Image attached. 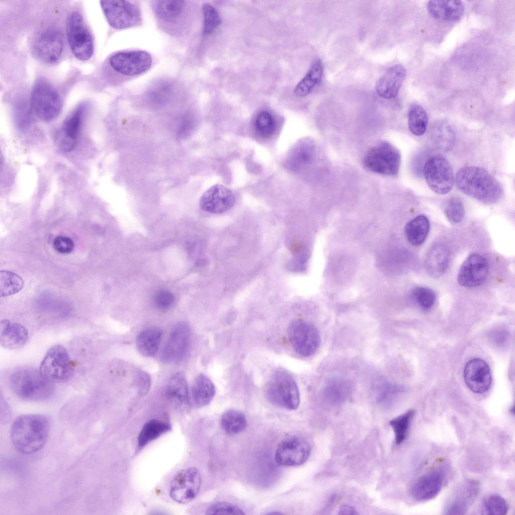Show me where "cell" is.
Listing matches in <instances>:
<instances>
[{"label":"cell","instance_id":"6da1fadb","mask_svg":"<svg viewBox=\"0 0 515 515\" xmlns=\"http://www.w3.org/2000/svg\"><path fill=\"white\" fill-rule=\"evenodd\" d=\"M50 423L44 415L24 414L18 416L11 429V442L19 452L26 455L35 453L46 443Z\"/></svg>","mask_w":515,"mask_h":515},{"label":"cell","instance_id":"7a4b0ae2","mask_svg":"<svg viewBox=\"0 0 515 515\" xmlns=\"http://www.w3.org/2000/svg\"><path fill=\"white\" fill-rule=\"evenodd\" d=\"M458 189L463 194L485 204H493L502 197L503 189L498 181L480 167L460 168L455 179Z\"/></svg>","mask_w":515,"mask_h":515},{"label":"cell","instance_id":"3957f363","mask_svg":"<svg viewBox=\"0 0 515 515\" xmlns=\"http://www.w3.org/2000/svg\"><path fill=\"white\" fill-rule=\"evenodd\" d=\"M10 385L18 397L31 401L46 400L54 391L53 383L40 370L31 368H18L13 371L10 377Z\"/></svg>","mask_w":515,"mask_h":515},{"label":"cell","instance_id":"277c9868","mask_svg":"<svg viewBox=\"0 0 515 515\" xmlns=\"http://www.w3.org/2000/svg\"><path fill=\"white\" fill-rule=\"evenodd\" d=\"M30 105L33 113L38 118L50 122L60 114L63 102L55 87L46 78L39 77L33 84Z\"/></svg>","mask_w":515,"mask_h":515},{"label":"cell","instance_id":"5b68a950","mask_svg":"<svg viewBox=\"0 0 515 515\" xmlns=\"http://www.w3.org/2000/svg\"><path fill=\"white\" fill-rule=\"evenodd\" d=\"M266 396L273 405L288 410L296 409L300 394L293 376L286 370L278 369L271 377L265 389Z\"/></svg>","mask_w":515,"mask_h":515},{"label":"cell","instance_id":"8992f818","mask_svg":"<svg viewBox=\"0 0 515 515\" xmlns=\"http://www.w3.org/2000/svg\"><path fill=\"white\" fill-rule=\"evenodd\" d=\"M66 33L74 56L81 61L90 59L94 52V40L80 12L73 11L69 14L66 20Z\"/></svg>","mask_w":515,"mask_h":515},{"label":"cell","instance_id":"52a82bcc","mask_svg":"<svg viewBox=\"0 0 515 515\" xmlns=\"http://www.w3.org/2000/svg\"><path fill=\"white\" fill-rule=\"evenodd\" d=\"M400 163L399 150L386 141H381L370 148L363 159L364 166L366 169L387 176H396Z\"/></svg>","mask_w":515,"mask_h":515},{"label":"cell","instance_id":"ba28073f","mask_svg":"<svg viewBox=\"0 0 515 515\" xmlns=\"http://www.w3.org/2000/svg\"><path fill=\"white\" fill-rule=\"evenodd\" d=\"M39 370L53 383L68 381L73 375V369L66 349L60 345L50 348L41 363Z\"/></svg>","mask_w":515,"mask_h":515},{"label":"cell","instance_id":"9c48e42d","mask_svg":"<svg viewBox=\"0 0 515 515\" xmlns=\"http://www.w3.org/2000/svg\"><path fill=\"white\" fill-rule=\"evenodd\" d=\"M423 173L428 186L436 193L446 194L453 188L454 171L445 157L437 155L430 158L424 164Z\"/></svg>","mask_w":515,"mask_h":515},{"label":"cell","instance_id":"30bf717a","mask_svg":"<svg viewBox=\"0 0 515 515\" xmlns=\"http://www.w3.org/2000/svg\"><path fill=\"white\" fill-rule=\"evenodd\" d=\"M100 5L108 23L114 29H126L141 22L140 8L131 2L101 1Z\"/></svg>","mask_w":515,"mask_h":515},{"label":"cell","instance_id":"8fae6325","mask_svg":"<svg viewBox=\"0 0 515 515\" xmlns=\"http://www.w3.org/2000/svg\"><path fill=\"white\" fill-rule=\"evenodd\" d=\"M288 334L293 349L301 356L307 357L314 355L320 346L319 332L309 322L303 320L293 321L288 327Z\"/></svg>","mask_w":515,"mask_h":515},{"label":"cell","instance_id":"7c38bea8","mask_svg":"<svg viewBox=\"0 0 515 515\" xmlns=\"http://www.w3.org/2000/svg\"><path fill=\"white\" fill-rule=\"evenodd\" d=\"M88 107L86 102L78 104L65 118L56 132L55 143L60 151L68 152L75 147Z\"/></svg>","mask_w":515,"mask_h":515},{"label":"cell","instance_id":"4fadbf2b","mask_svg":"<svg viewBox=\"0 0 515 515\" xmlns=\"http://www.w3.org/2000/svg\"><path fill=\"white\" fill-rule=\"evenodd\" d=\"M190 339L191 330L189 325L183 321L176 323L160 351V361L166 364L179 363L187 353Z\"/></svg>","mask_w":515,"mask_h":515},{"label":"cell","instance_id":"5bb4252c","mask_svg":"<svg viewBox=\"0 0 515 515\" xmlns=\"http://www.w3.org/2000/svg\"><path fill=\"white\" fill-rule=\"evenodd\" d=\"M64 48L62 33L59 30L49 28L41 32L35 39L32 46L36 58L46 63L57 61Z\"/></svg>","mask_w":515,"mask_h":515},{"label":"cell","instance_id":"9a60e30c","mask_svg":"<svg viewBox=\"0 0 515 515\" xmlns=\"http://www.w3.org/2000/svg\"><path fill=\"white\" fill-rule=\"evenodd\" d=\"M310 447L301 437L293 435L283 440L275 454L276 463L283 466H297L304 464L309 457Z\"/></svg>","mask_w":515,"mask_h":515},{"label":"cell","instance_id":"2e32d148","mask_svg":"<svg viewBox=\"0 0 515 515\" xmlns=\"http://www.w3.org/2000/svg\"><path fill=\"white\" fill-rule=\"evenodd\" d=\"M112 68L122 74L134 76L147 71L152 64L151 55L141 50L119 52L109 59Z\"/></svg>","mask_w":515,"mask_h":515},{"label":"cell","instance_id":"e0dca14e","mask_svg":"<svg viewBox=\"0 0 515 515\" xmlns=\"http://www.w3.org/2000/svg\"><path fill=\"white\" fill-rule=\"evenodd\" d=\"M201 485V475L195 468H189L179 472L171 481L169 493L173 500L185 503L197 495Z\"/></svg>","mask_w":515,"mask_h":515},{"label":"cell","instance_id":"ac0fdd59","mask_svg":"<svg viewBox=\"0 0 515 515\" xmlns=\"http://www.w3.org/2000/svg\"><path fill=\"white\" fill-rule=\"evenodd\" d=\"M487 260L483 256L473 253L462 265L457 276L458 283L465 287H475L482 284L488 273Z\"/></svg>","mask_w":515,"mask_h":515},{"label":"cell","instance_id":"d6986e66","mask_svg":"<svg viewBox=\"0 0 515 515\" xmlns=\"http://www.w3.org/2000/svg\"><path fill=\"white\" fill-rule=\"evenodd\" d=\"M234 203L235 197L229 189L222 185L215 184L203 193L199 205L206 212L219 214L230 209Z\"/></svg>","mask_w":515,"mask_h":515},{"label":"cell","instance_id":"ffe728a7","mask_svg":"<svg viewBox=\"0 0 515 515\" xmlns=\"http://www.w3.org/2000/svg\"><path fill=\"white\" fill-rule=\"evenodd\" d=\"M465 382L472 392L481 394L486 392L491 384V375L488 364L479 358L470 360L464 370Z\"/></svg>","mask_w":515,"mask_h":515},{"label":"cell","instance_id":"44dd1931","mask_svg":"<svg viewBox=\"0 0 515 515\" xmlns=\"http://www.w3.org/2000/svg\"><path fill=\"white\" fill-rule=\"evenodd\" d=\"M445 473L441 469L430 471L421 476L413 485L411 492L417 501H424L436 497L441 490Z\"/></svg>","mask_w":515,"mask_h":515},{"label":"cell","instance_id":"7402d4cb","mask_svg":"<svg viewBox=\"0 0 515 515\" xmlns=\"http://www.w3.org/2000/svg\"><path fill=\"white\" fill-rule=\"evenodd\" d=\"M315 153L314 141L309 138H301L289 151L286 159V165L292 171L300 170L312 162Z\"/></svg>","mask_w":515,"mask_h":515},{"label":"cell","instance_id":"603a6c76","mask_svg":"<svg viewBox=\"0 0 515 515\" xmlns=\"http://www.w3.org/2000/svg\"><path fill=\"white\" fill-rule=\"evenodd\" d=\"M406 76V70L402 65L397 64L391 66L377 81V93L385 99L395 98Z\"/></svg>","mask_w":515,"mask_h":515},{"label":"cell","instance_id":"cb8c5ba5","mask_svg":"<svg viewBox=\"0 0 515 515\" xmlns=\"http://www.w3.org/2000/svg\"><path fill=\"white\" fill-rule=\"evenodd\" d=\"M156 17L164 24L175 25L185 18L187 2L181 0L155 1L152 4Z\"/></svg>","mask_w":515,"mask_h":515},{"label":"cell","instance_id":"d4e9b609","mask_svg":"<svg viewBox=\"0 0 515 515\" xmlns=\"http://www.w3.org/2000/svg\"><path fill=\"white\" fill-rule=\"evenodd\" d=\"M479 492V485L475 480L465 482L459 488L445 514H463L473 503Z\"/></svg>","mask_w":515,"mask_h":515},{"label":"cell","instance_id":"484cf974","mask_svg":"<svg viewBox=\"0 0 515 515\" xmlns=\"http://www.w3.org/2000/svg\"><path fill=\"white\" fill-rule=\"evenodd\" d=\"M427 10L436 19L454 22L460 20L463 16L464 6L459 0H433L428 2Z\"/></svg>","mask_w":515,"mask_h":515},{"label":"cell","instance_id":"4316f807","mask_svg":"<svg viewBox=\"0 0 515 515\" xmlns=\"http://www.w3.org/2000/svg\"><path fill=\"white\" fill-rule=\"evenodd\" d=\"M212 381L206 375L200 374L194 380L189 394V405L200 408L208 405L215 394Z\"/></svg>","mask_w":515,"mask_h":515},{"label":"cell","instance_id":"83f0119b","mask_svg":"<svg viewBox=\"0 0 515 515\" xmlns=\"http://www.w3.org/2000/svg\"><path fill=\"white\" fill-rule=\"evenodd\" d=\"M28 337V331L22 324L11 323L7 319L1 321L0 343L2 347L9 350L19 348L26 343Z\"/></svg>","mask_w":515,"mask_h":515},{"label":"cell","instance_id":"f1b7e54d","mask_svg":"<svg viewBox=\"0 0 515 515\" xmlns=\"http://www.w3.org/2000/svg\"><path fill=\"white\" fill-rule=\"evenodd\" d=\"M449 260V252L444 246L437 244L428 252L425 261V266L428 273L432 277L438 278L447 270Z\"/></svg>","mask_w":515,"mask_h":515},{"label":"cell","instance_id":"f546056e","mask_svg":"<svg viewBox=\"0 0 515 515\" xmlns=\"http://www.w3.org/2000/svg\"><path fill=\"white\" fill-rule=\"evenodd\" d=\"M166 395L178 406L189 405V393L186 376L183 372L175 373L168 383Z\"/></svg>","mask_w":515,"mask_h":515},{"label":"cell","instance_id":"4dcf8cb0","mask_svg":"<svg viewBox=\"0 0 515 515\" xmlns=\"http://www.w3.org/2000/svg\"><path fill=\"white\" fill-rule=\"evenodd\" d=\"M323 73L322 62L320 59H317L313 62L306 74L296 86L294 92L295 95L298 97H304L310 94L321 82Z\"/></svg>","mask_w":515,"mask_h":515},{"label":"cell","instance_id":"1f68e13d","mask_svg":"<svg viewBox=\"0 0 515 515\" xmlns=\"http://www.w3.org/2000/svg\"><path fill=\"white\" fill-rule=\"evenodd\" d=\"M162 331L158 327H150L142 331L136 338V347L139 353L146 357L153 356L158 351Z\"/></svg>","mask_w":515,"mask_h":515},{"label":"cell","instance_id":"d6a6232c","mask_svg":"<svg viewBox=\"0 0 515 515\" xmlns=\"http://www.w3.org/2000/svg\"><path fill=\"white\" fill-rule=\"evenodd\" d=\"M430 230L427 218L419 215L409 221L405 225L404 232L407 240L413 245L418 246L425 240Z\"/></svg>","mask_w":515,"mask_h":515},{"label":"cell","instance_id":"836d02e7","mask_svg":"<svg viewBox=\"0 0 515 515\" xmlns=\"http://www.w3.org/2000/svg\"><path fill=\"white\" fill-rule=\"evenodd\" d=\"M431 137L437 147L445 151L450 150L455 142V133L452 128L442 121H439L433 125Z\"/></svg>","mask_w":515,"mask_h":515},{"label":"cell","instance_id":"e575fe53","mask_svg":"<svg viewBox=\"0 0 515 515\" xmlns=\"http://www.w3.org/2000/svg\"><path fill=\"white\" fill-rule=\"evenodd\" d=\"M170 425L165 422L157 419H152L147 422L142 427L138 437L137 447L143 448L150 442L168 432Z\"/></svg>","mask_w":515,"mask_h":515},{"label":"cell","instance_id":"d590c367","mask_svg":"<svg viewBox=\"0 0 515 515\" xmlns=\"http://www.w3.org/2000/svg\"><path fill=\"white\" fill-rule=\"evenodd\" d=\"M247 423L244 414L233 409L225 411L220 420L222 429L229 435H236L242 432L246 428Z\"/></svg>","mask_w":515,"mask_h":515},{"label":"cell","instance_id":"8d00e7d4","mask_svg":"<svg viewBox=\"0 0 515 515\" xmlns=\"http://www.w3.org/2000/svg\"><path fill=\"white\" fill-rule=\"evenodd\" d=\"M427 123V115L423 107L417 104H411L408 111L410 131L414 135H422L426 131Z\"/></svg>","mask_w":515,"mask_h":515},{"label":"cell","instance_id":"74e56055","mask_svg":"<svg viewBox=\"0 0 515 515\" xmlns=\"http://www.w3.org/2000/svg\"><path fill=\"white\" fill-rule=\"evenodd\" d=\"M414 413L415 410L410 409L389 421V424L394 433L396 444H402L406 439Z\"/></svg>","mask_w":515,"mask_h":515},{"label":"cell","instance_id":"f35d334b","mask_svg":"<svg viewBox=\"0 0 515 515\" xmlns=\"http://www.w3.org/2000/svg\"><path fill=\"white\" fill-rule=\"evenodd\" d=\"M24 282L17 274L8 271L0 272V295L1 297L15 294L23 287Z\"/></svg>","mask_w":515,"mask_h":515},{"label":"cell","instance_id":"ab89813d","mask_svg":"<svg viewBox=\"0 0 515 515\" xmlns=\"http://www.w3.org/2000/svg\"><path fill=\"white\" fill-rule=\"evenodd\" d=\"M174 83L169 80L156 82L149 89L147 95L151 101L162 103L167 101L175 93Z\"/></svg>","mask_w":515,"mask_h":515},{"label":"cell","instance_id":"60d3db41","mask_svg":"<svg viewBox=\"0 0 515 515\" xmlns=\"http://www.w3.org/2000/svg\"><path fill=\"white\" fill-rule=\"evenodd\" d=\"M443 207L446 216L451 223H457L463 219L465 209L463 203L459 198H450L445 201Z\"/></svg>","mask_w":515,"mask_h":515},{"label":"cell","instance_id":"b9f144b4","mask_svg":"<svg viewBox=\"0 0 515 515\" xmlns=\"http://www.w3.org/2000/svg\"><path fill=\"white\" fill-rule=\"evenodd\" d=\"M34 115L30 105L19 103L15 106L13 117L16 127L21 130L28 129L32 124Z\"/></svg>","mask_w":515,"mask_h":515},{"label":"cell","instance_id":"7bdbcfd3","mask_svg":"<svg viewBox=\"0 0 515 515\" xmlns=\"http://www.w3.org/2000/svg\"><path fill=\"white\" fill-rule=\"evenodd\" d=\"M202 11L204 18V33L210 34L220 25V17L216 9L209 3L203 4Z\"/></svg>","mask_w":515,"mask_h":515},{"label":"cell","instance_id":"ee69618b","mask_svg":"<svg viewBox=\"0 0 515 515\" xmlns=\"http://www.w3.org/2000/svg\"><path fill=\"white\" fill-rule=\"evenodd\" d=\"M412 298L422 309L427 310L434 304L436 295L431 289L425 287H417L412 292Z\"/></svg>","mask_w":515,"mask_h":515},{"label":"cell","instance_id":"f6af8a7d","mask_svg":"<svg viewBox=\"0 0 515 515\" xmlns=\"http://www.w3.org/2000/svg\"><path fill=\"white\" fill-rule=\"evenodd\" d=\"M255 127L258 132L262 137L269 138L274 133L275 122L270 113L262 111L256 117Z\"/></svg>","mask_w":515,"mask_h":515},{"label":"cell","instance_id":"bcb514c9","mask_svg":"<svg viewBox=\"0 0 515 515\" xmlns=\"http://www.w3.org/2000/svg\"><path fill=\"white\" fill-rule=\"evenodd\" d=\"M483 506L488 514L504 515L508 510L506 500L498 495H491L487 497L484 501Z\"/></svg>","mask_w":515,"mask_h":515},{"label":"cell","instance_id":"7dc6e473","mask_svg":"<svg viewBox=\"0 0 515 515\" xmlns=\"http://www.w3.org/2000/svg\"><path fill=\"white\" fill-rule=\"evenodd\" d=\"M349 390L348 383L339 379H334L328 381L324 388V393L330 397L341 398Z\"/></svg>","mask_w":515,"mask_h":515},{"label":"cell","instance_id":"c3c4849f","mask_svg":"<svg viewBox=\"0 0 515 515\" xmlns=\"http://www.w3.org/2000/svg\"><path fill=\"white\" fill-rule=\"evenodd\" d=\"M207 514H244L243 511L237 505L225 501H219L210 505L206 511Z\"/></svg>","mask_w":515,"mask_h":515},{"label":"cell","instance_id":"681fc988","mask_svg":"<svg viewBox=\"0 0 515 515\" xmlns=\"http://www.w3.org/2000/svg\"><path fill=\"white\" fill-rule=\"evenodd\" d=\"M153 299L156 307L162 310L170 309L175 302V297L173 294L165 289L158 290L155 294Z\"/></svg>","mask_w":515,"mask_h":515},{"label":"cell","instance_id":"f907efd6","mask_svg":"<svg viewBox=\"0 0 515 515\" xmlns=\"http://www.w3.org/2000/svg\"><path fill=\"white\" fill-rule=\"evenodd\" d=\"M53 248L61 254H68L71 252L74 247L73 241L69 237L58 236L53 241Z\"/></svg>","mask_w":515,"mask_h":515},{"label":"cell","instance_id":"816d5d0a","mask_svg":"<svg viewBox=\"0 0 515 515\" xmlns=\"http://www.w3.org/2000/svg\"><path fill=\"white\" fill-rule=\"evenodd\" d=\"M137 381L139 393L141 395H145L148 393L151 385V378L149 375L146 372H140Z\"/></svg>","mask_w":515,"mask_h":515},{"label":"cell","instance_id":"f5cc1de1","mask_svg":"<svg viewBox=\"0 0 515 515\" xmlns=\"http://www.w3.org/2000/svg\"><path fill=\"white\" fill-rule=\"evenodd\" d=\"M338 514L353 515L357 514L355 508L349 505L345 504L341 505L338 510Z\"/></svg>","mask_w":515,"mask_h":515}]
</instances>
